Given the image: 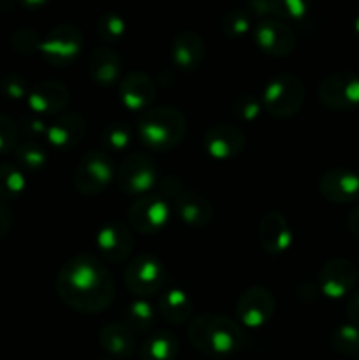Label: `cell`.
<instances>
[{
    "label": "cell",
    "mask_w": 359,
    "mask_h": 360,
    "mask_svg": "<svg viewBox=\"0 0 359 360\" xmlns=\"http://www.w3.org/2000/svg\"><path fill=\"white\" fill-rule=\"evenodd\" d=\"M55 288L65 306L84 315L106 311L115 301V280L106 264L92 253L70 257L56 274Z\"/></svg>",
    "instance_id": "cell-1"
},
{
    "label": "cell",
    "mask_w": 359,
    "mask_h": 360,
    "mask_svg": "<svg viewBox=\"0 0 359 360\" xmlns=\"http://www.w3.org/2000/svg\"><path fill=\"white\" fill-rule=\"evenodd\" d=\"M190 345L208 357H229L245 345V330L236 320L215 313H201L187 329Z\"/></svg>",
    "instance_id": "cell-2"
},
{
    "label": "cell",
    "mask_w": 359,
    "mask_h": 360,
    "mask_svg": "<svg viewBox=\"0 0 359 360\" xmlns=\"http://www.w3.org/2000/svg\"><path fill=\"white\" fill-rule=\"evenodd\" d=\"M187 118L175 105H157L137 118V139L151 151H169L187 136Z\"/></svg>",
    "instance_id": "cell-3"
},
{
    "label": "cell",
    "mask_w": 359,
    "mask_h": 360,
    "mask_svg": "<svg viewBox=\"0 0 359 360\" xmlns=\"http://www.w3.org/2000/svg\"><path fill=\"white\" fill-rule=\"evenodd\" d=\"M305 83L292 72H284L267 81L263 90L264 111L277 120L294 118L305 104Z\"/></svg>",
    "instance_id": "cell-4"
},
{
    "label": "cell",
    "mask_w": 359,
    "mask_h": 360,
    "mask_svg": "<svg viewBox=\"0 0 359 360\" xmlns=\"http://www.w3.org/2000/svg\"><path fill=\"white\" fill-rule=\"evenodd\" d=\"M168 273L160 260L151 253H139L127 264L123 283L137 299H148L160 294L165 287Z\"/></svg>",
    "instance_id": "cell-5"
},
{
    "label": "cell",
    "mask_w": 359,
    "mask_h": 360,
    "mask_svg": "<svg viewBox=\"0 0 359 360\" xmlns=\"http://www.w3.org/2000/svg\"><path fill=\"white\" fill-rule=\"evenodd\" d=\"M116 176L115 164L108 151L92 150L81 157L74 172V186L81 195L95 197L111 185Z\"/></svg>",
    "instance_id": "cell-6"
},
{
    "label": "cell",
    "mask_w": 359,
    "mask_h": 360,
    "mask_svg": "<svg viewBox=\"0 0 359 360\" xmlns=\"http://www.w3.org/2000/svg\"><path fill=\"white\" fill-rule=\"evenodd\" d=\"M83 32L70 23H60L48 32L41 41L39 53L55 67H67L77 60L83 51Z\"/></svg>",
    "instance_id": "cell-7"
},
{
    "label": "cell",
    "mask_w": 359,
    "mask_h": 360,
    "mask_svg": "<svg viewBox=\"0 0 359 360\" xmlns=\"http://www.w3.org/2000/svg\"><path fill=\"white\" fill-rule=\"evenodd\" d=\"M317 98L331 111L347 112L359 108V74L351 70L329 74L320 81Z\"/></svg>",
    "instance_id": "cell-8"
},
{
    "label": "cell",
    "mask_w": 359,
    "mask_h": 360,
    "mask_svg": "<svg viewBox=\"0 0 359 360\" xmlns=\"http://www.w3.org/2000/svg\"><path fill=\"white\" fill-rule=\"evenodd\" d=\"M116 181L123 193L130 197H143L151 193L157 185V165L144 153H130L116 169Z\"/></svg>",
    "instance_id": "cell-9"
},
{
    "label": "cell",
    "mask_w": 359,
    "mask_h": 360,
    "mask_svg": "<svg viewBox=\"0 0 359 360\" xmlns=\"http://www.w3.org/2000/svg\"><path fill=\"white\" fill-rule=\"evenodd\" d=\"M275 295L263 285L246 288L236 302L238 323L246 329H260L271 320L275 313Z\"/></svg>",
    "instance_id": "cell-10"
},
{
    "label": "cell",
    "mask_w": 359,
    "mask_h": 360,
    "mask_svg": "<svg viewBox=\"0 0 359 360\" xmlns=\"http://www.w3.org/2000/svg\"><path fill=\"white\" fill-rule=\"evenodd\" d=\"M252 37L257 48L273 58H285L296 49V35L289 25L277 18H264L256 28Z\"/></svg>",
    "instance_id": "cell-11"
},
{
    "label": "cell",
    "mask_w": 359,
    "mask_h": 360,
    "mask_svg": "<svg viewBox=\"0 0 359 360\" xmlns=\"http://www.w3.org/2000/svg\"><path fill=\"white\" fill-rule=\"evenodd\" d=\"M359 280V271L352 260L333 259L324 264L317 276L320 294L327 299H341L352 294Z\"/></svg>",
    "instance_id": "cell-12"
},
{
    "label": "cell",
    "mask_w": 359,
    "mask_h": 360,
    "mask_svg": "<svg viewBox=\"0 0 359 360\" xmlns=\"http://www.w3.org/2000/svg\"><path fill=\"white\" fill-rule=\"evenodd\" d=\"M169 202L158 193L137 197L129 207V224L139 234H155L169 221Z\"/></svg>",
    "instance_id": "cell-13"
},
{
    "label": "cell",
    "mask_w": 359,
    "mask_h": 360,
    "mask_svg": "<svg viewBox=\"0 0 359 360\" xmlns=\"http://www.w3.org/2000/svg\"><path fill=\"white\" fill-rule=\"evenodd\" d=\"M95 246L101 260L109 264H122L132 253L134 236L122 221H109L97 231Z\"/></svg>",
    "instance_id": "cell-14"
},
{
    "label": "cell",
    "mask_w": 359,
    "mask_h": 360,
    "mask_svg": "<svg viewBox=\"0 0 359 360\" xmlns=\"http://www.w3.org/2000/svg\"><path fill=\"white\" fill-rule=\"evenodd\" d=\"M319 192L333 204H348L359 199V174L347 167L327 169L319 179Z\"/></svg>",
    "instance_id": "cell-15"
},
{
    "label": "cell",
    "mask_w": 359,
    "mask_h": 360,
    "mask_svg": "<svg viewBox=\"0 0 359 360\" xmlns=\"http://www.w3.org/2000/svg\"><path fill=\"white\" fill-rule=\"evenodd\" d=\"M70 101L69 88L55 79H46L30 88L27 105L37 116L62 115Z\"/></svg>",
    "instance_id": "cell-16"
},
{
    "label": "cell",
    "mask_w": 359,
    "mask_h": 360,
    "mask_svg": "<svg viewBox=\"0 0 359 360\" xmlns=\"http://www.w3.org/2000/svg\"><path fill=\"white\" fill-rule=\"evenodd\" d=\"M118 97L127 111L144 112L155 101L153 79L141 70H132L118 83Z\"/></svg>",
    "instance_id": "cell-17"
},
{
    "label": "cell",
    "mask_w": 359,
    "mask_h": 360,
    "mask_svg": "<svg viewBox=\"0 0 359 360\" xmlns=\"http://www.w3.org/2000/svg\"><path fill=\"white\" fill-rule=\"evenodd\" d=\"M204 150L215 160H232L246 146V137L234 125H215L204 134Z\"/></svg>",
    "instance_id": "cell-18"
},
{
    "label": "cell",
    "mask_w": 359,
    "mask_h": 360,
    "mask_svg": "<svg viewBox=\"0 0 359 360\" xmlns=\"http://www.w3.org/2000/svg\"><path fill=\"white\" fill-rule=\"evenodd\" d=\"M87 136V118L80 112H62L48 125L46 141L60 151L80 146Z\"/></svg>",
    "instance_id": "cell-19"
},
{
    "label": "cell",
    "mask_w": 359,
    "mask_h": 360,
    "mask_svg": "<svg viewBox=\"0 0 359 360\" xmlns=\"http://www.w3.org/2000/svg\"><path fill=\"white\" fill-rule=\"evenodd\" d=\"M257 234H259L260 246L270 255L285 253L292 246V239H294L287 218L278 211H270L260 218Z\"/></svg>",
    "instance_id": "cell-20"
},
{
    "label": "cell",
    "mask_w": 359,
    "mask_h": 360,
    "mask_svg": "<svg viewBox=\"0 0 359 360\" xmlns=\"http://www.w3.org/2000/svg\"><path fill=\"white\" fill-rule=\"evenodd\" d=\"M206 55L204 39L197 32L185 30L175 37L171 44L172 65L182 72H196Z\"/></svg>",
    "instance_id": "cell-21"
},
{
    "label": "cell",
    "mask_w": 359,
    "mask_h": 360,
    "mask_svg": "<svg viewBox=\"0 0 359 360\" xmlns=\"http://www.w3.org/2000/svg\"><path fill=\"white\" fill-rule=\"evenodd\" d=\"M88 76L102 88L115 86L122 81V58L109 46L94 49L88 58Z\"/></svg>",
    "instance_id": "cell-22"
},
{
    "label": "cell",
    "mask_w": 359,
    "mask_h": 360,
    "mask_svg": "<svg viewBox=\"0 0 359 360\" xmlns=\"http://www.w3.org/2000/svg\"><path fill=\"white\" fill-rule=\"evenodd\" d=\"M175 210L180 220L190 229H204L213 220V206L197 192H182L175 200Z\"/></svg>",
    "instance_id": "cell-23"
},
{
    "label": "cell",
    "mask_w": 359,
    "mask_h": 360,
    "mask_svg": "<svg viewBox=\"0 0 359 360\" xmlns=\"http://www.w3.org/2000/svg\"><path fill=\"white\" fill-rule=\"evenodd\" d=\"M99 343L102 350L116 359H129L136 352V338L125 323H108L99 333Z\"/></svg>",
    "instance_id": "cell-24"
},
{
    "label": "cell",
    "mask_w": 359,
    "mask_h": 360,
    "mask_svg": "<svg viewBox=\"0 0 359 360\" xmlns=\"http://www.w3.org/2000/svg\"><path fill=\"white\" fill-rule=\"evenodd\" d=\"M158 311H160L162 319L165 322L172 323V326H180V323H185L190 319L194 309L192 299L189 297L185 290L182 288L171 287L168 290L162 292L158 295Z\"/></svg>",
    "instance_id": "cell-25"
},
{
    "label": "cell",
    "mask_w": 359,
    "mask_h": 360,
    "mask_svg": "<svg viewBox=\"0 0 359 360\" xmlns=\"http://www.w3.org/2000/svg\"><path fill=\"white\" fill-rule=\"evenodd\" d=\"M180 352L178 338L171 330H155L139 348V360H175Z\"/></svg>",
    "instance_id": "cell-26"
},
{
    "label": "cell",
    "mask_w": 359,
    "mask_h": 360,
    "mask_svg": "<svg viewBox=\"0 0 359 360\" xmlns=\"http://www.w3.org/2000/svg\"><path fill=\"white\" fill-rule=\"evenodd\" d=\"M125 326L134 334H144L151 329L155 322V308L148 299H134L123 311Z\"/></svg>",
    "instance_id": "cell-27"
},
{
    "label": "cell",
    "mask_w": 359,
    "mask_h": 360,
    "mask_svg": "<svg viewBox=\"0 0 359 360\" xmlns=\"http://www.w3.org/2000/svg\"><path fill=\"white\" fill-rule=\"evenodd\" d=\"M25 188H27V178L23 169L11 162L0 164V199H18L23 195Z\"/></svg>",
    "instance_id": "cell-28"
},
{
    "label": "cell",
    "mask_w": 359,
    "mask_h": 360,
    "mask_svg": "<svg viewBox=\"0 0 359 360\" xmlns=\"http://www.w3.org/2000/svg\"><path fill=\"white\" fill-rule=\"evenodd\" d=\"M331 347L338 354L359 360V326L344 323L331 333Z\"/></svg>",
    "instance_id": "cell-29"
},
{
    "label": "cell",
    "mask_w": 359,
    "mask_h": 360,
    "mask_svg": "<svg viewBox=\"0 0 359 360\" xmlns=\"http://www.w3.org/2000/svg\"><path fill=\"white\" fill-rule=\"evenodd\" d=\"M16 155V160L20 164L21 169H27V171L37 172L48 165V151L44 150V146L35 141H23L16 146L14 150Z\"/></svg>",
    "instance_id": "cell-30"
},
{
    "label": "cell",
    "mask_w": 359,
    "mask_h": 360,
    "mask_svg": "<svg viewBox=\"0 0 359 360\" xmlns=\"http://www.w3.org/2000/svg\"><path fill=\"white\" fill-rule=\"evenodd\" d=\"M222 32L229 39H243L252 34V14L246 9H231L224 14L220 23Z\"/></svg>",
    "instance_id": "cell-31"
},
{
    "label": "cell",
    "mask_w": 359,
    "mask_h": 360,
    "mask_svg": "<svg viewBox=\"0 0 359 360\" xmlns=\"http://www.w3.org/2000/svg\"><path fill=\"white\" fill-rule=\"evenodd\" d=\"M127 23L118 13L115 11H108V13L101 14L97 20V35L102 42L108 44H116L125 37Z\"/></svg>",
    "instance_id": "cell-32"
},
{
    "label": "cell",
    "mask_w": 359,
    "mask_h": 360,
    "mask_svg": "<svg viewBox=\"0 0 359 360\" xmlns=\"http://www.w3.org/2000/svg\"><path fill=\"white\" fill-rule=\"evenodd\" d=\"M101 143L108 151L120 153L132 143V130L127 123H111L102 130Z\"/></svg>",
    "instance_id": "cell-33"
},
{
    "label": "cell",
    "mask_w": 359,
    "mask_h": 360,
    "mask_svg": "<svg viewBox=\"0 0 359 360\" xmlns=\"http://www.w3.org/2000/svg\"><path fill=\"white\" fill-rule=\"evenodd\" d=\"M41 41L42 39H39L37 32L32 30V28L28 27H20L11 34L9 44L11 48H13L16 53H20V55L30 56L39 51V48H41Z\"/></svg>",
    "instance_id": "cell-34"
},
{
    "label": "cell",
    "mask_w": 359,
    "mask_h": 360,
    "mask_svg": "<svg viewBox=\"0 0 359 360\" xmlns=\"http://www.w3.org/2000/svg\"><path fill=\"white\" fill-rule=\"evenodd\" d=\"M263 102L256 95H239L232 101L231 111L241 122H253L263 112Z\"/></svg>",
    "instance_id": "cell-35"
},
{
    "label": "cell",
    "mask_w": 359,
    "mask_h": 360,
    "mask_svg": "<svg viewBox=\"0 0 359 360\" xmlns=\"http://www.w3.org/2000/svg\"><path fill=\"white\" fill-rule=\"evenodd\" d=\"M0 94L7 98V101H23L28 97L30 90H28V83L21 74L9 72L0 79Z\"/></svg>",
    "instance_id": "cell-36"
},
{
    "label": "cell",
    "mask_w": 359,
    "mask_h": 360,
    "mask_svg": "<svg viewBox=\"0 0 359 360\" xmlns=\"http://www.w3.org/2000/svg\"><path fill=\"white\" fill-rule=\"evenodd\" d=\"M308 9V2L303 0H271V14L278 16V20H303Z\"/></svg>",
    "instance_id": "cell-37"
},
{
    "label": "cell",
    "mask_w": 359,
    "mask_h": 360,
    "mask_svg": "<svg viewBox=\"0 0 359 360\" xmlns=\"http://www.w3.org/2000/svg\"><path fill=\"white\" fill-rule=\"evenodd\" d=\"M18 125L6 115H0V155H9L16 150Z\"/></svg>",
    "instance_id": "cell-38"
},
{
    "label": "cell",
    "mask_w": 359,
    "mask_h": 360,
    "mask_svg": "<svg viewBox=\"0 0 359 360\" xmlns=\"http://www.w3.org/2000/svg\"><path fill=\"white\" fill-rule=\"evenodd\" d=\"M18 130H21L27 137H30L28 141H34L35 137H42V136L46 137L48 125H46V122L41 118V116L34 115V112H28V115L21 116L20 118Z\"/></svg>",
    "instance_id": "cell-39"
},
{
    "label": "cell",
    "mask_w": 359,
    "mask_h": 360,
    "mask_svg": "<svg viewBox=\"0 0 359 360\" xmlns=\"http://www.w3.org/2000/svg\"><path fill=\"white\" fill-rule=\"evenodd\" d=\"M182 193V179L176 176H165L160 183H158V195L162 199H175Z\"/></svg>",
    "instance_id": "cell-40"
},
{
    "label": "cell",
    "mask_w": 359,
    "mask_h": 360,
    "mask_svg": "<svg viewBox=\"0 0 359 360\" xmlns=\"http://www.w3.org/2000/svg\"><path fill=\"white\" fill-rule=\"evenodd\" d=\"M11 224H13V214H11L9 206L0 199V241L7 236Z\"/></svg>",
    "instance_id": "cell-41"
},
{
    "label": "cell",
    "mask_w": 359,
    "mask_h": 360,
    "mask_svg": "<svg viewBox=\"0 0 359 360\" xmlns=\"http://www.w3.org/2000/svg\"><path fill=\"white\" fill-rule=\"evenodd\" d=\"M347 316L354 326H359V290L352 292L347 301Z\"/></svg>",
    "instance_id": "cell-42"
},
{
    "label": "cell",
    "mask_w": 359,
    "mask_h": 360,
    "mask_svg": "<svg viewBox=\"0 0 359 360\" xmlns=\"http://www.w3.org/2000/svg\"><path fill=\"white\" fill-rule=\"evenodd\" d=\"M246 11L256 16H271V0H256V2L246 4Z\"/></svg>",
    "instance_id": "cell-43"
},
{
    "label": "cell",
    "mask_w": 359,
    "mask_h": 360,
    "mask_svg": "<svg viewBox=\"0 0 359 360\" xmlns=\"http://www.w3.org/2000/svg\"><path fill=\"white\" fill-rule=\"evenodd\" d=\"M348 231H351V234L354 236L355 239H359V202L355 204L354 207H352V211L348 213Z\"/></svg>",
    "instance_id": "cell-44"
},
{
    "label": "cell",
    "mask_w": 359,
    "mask_h": 360,
    "mask_svg": "<svg viewBox=\"0 0 359 360\" xmlns=\"http://www.w3.org/2000/svg\"><path fill=\"white\" fill-rule=\"evenodd\" d=\"M352 28H354V34L359 37V14L354 18V23H352Z\"/></svg>",
    "instance_id": "cell-45"
}]
</instances>
